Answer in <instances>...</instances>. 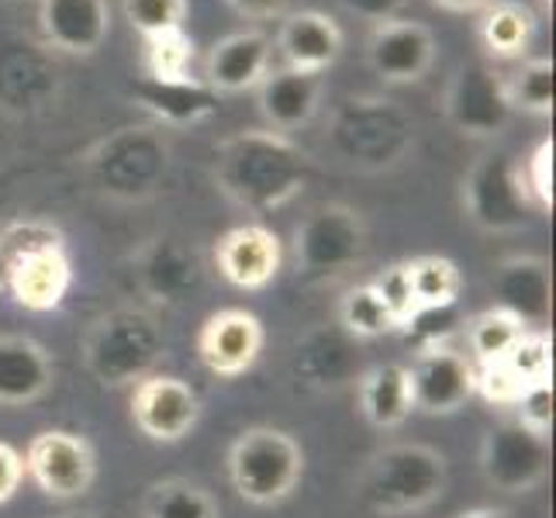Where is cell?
I'll return each instance as SVG.
<instances>
[{
	"label": "cell",
	"instance_id": "6da1fadb",
	"mask_svg": "<svg viewBox=\"0 0 556 518\" xmlns=\"http://www.w3.org/2000/svg\"><path fill=\"white\" fill-rule=\"evenodd\" d=\"M312 180V156L294 136L270 128L239 131L215 152V184L249 215H270L291 204Z\"/></svg>",
	"mask_w": 556,
	"mask_h": 518
},
{
	"label": "cell",
	"instance_id": "7a4b0ae2",
	"mask_svg": "<svg viewBox=\"0 0 556 518\" xmlns=\"http://www.w3.org/2000/svg\"><path fill=\"white\" fill-rule=\"evenodd\" d=\"M325 149L356 173L394 169L415 149V118L388 98H350L332 111Z\"/></svg>",
	"mask_w": 556,
	"mask_h": 518
},
{
	"label": "cell",
	"instance_id": "3957f363",
	"mask_svg": "<svg viewBox=\"0 0 556 518\" xmlns=\"http://www.w3.org/2000/svg\"><path fill=\"white\" fill-rule=\"evenodd\" d=\"M80 356L101 388H136L149 374H160L166 332L146 308H114L90 321Z\"/></svg>",
	"mask_w": 556,
	"mask_h": 518
},
{
	"label": "cell",
	"instance_id": "277c9868",
	"mask_svg": "<svg viewBox=\"0 0 556 518\" xmlns=\"http://www.w3.org/2000/svg\"><path fill=\"white\" fill-rule=\"evenodd\" d=\"M450 488V464L435 446L391 443L370 456L359 494L383 518L418 515L432 508Z\"/></svg>",
	"mask_w": 556,
	"mask_h": 518
},
{
	"label": "cell",
	"instance_id": "5b68a950",
	"mask_svg": "<svg viewBox=\"0 0 556 518\" xmlns=\"http://www.w3.org/2000/svg\"><path fill=\"white\" fill-rule=\"evenodd\" d=\"M304 477V450L298 439L274 426L245 429L228 450V481L253 508H277Z\"/></svg>",
	"mask_w": 556,
	"mask_h": 518
},
{
	"label": "cell",
	"instance_id": "8992f818",
	"mask_svg": "<svg viewBox=\"0 0 556 518\" xmlns=\"http://www.w3.org/2000/svg\"><path fill=\"white\" fill-rule=\"evenodd\" d=\"M464 218L484 236H515L526 232L540 215L522 184V163L505 149L481 152L459 187Z\"/></svg>",
	"mask_w": 556,
	"mask_h": 518
},
{
	"label": "cell",
	"instance_id": "52a82bcc",
	"mask_svg": "<svg viewBox=\"0 0 556 518\" xmlns=\"http://www.w3.org/2000/svg\"><path fill=\"white\" fill-rule=\"evenodd\" d=\"M367 222L350 204H318L304 215L291 239V263L304 280H329L356 270L367 260Z\"/></svg>",
	"mask_w": 556,
	"mask_h": 518
},
{
	"label": "cell",
	"instance_id": "ba28073f",
	"mask_svg": "<svg viewBox=\"0 0 556 518\" xmlns=\"http://www.w3.org/2000/svg\"><path fill=\"white\" fill-rule=\"evenodd\" d=\"M93 187L114 201H146L169 169V146L160 128H122L87 156Z\"/></svg>",
	"mask_w": 556,
	"mask_h": 518
},
{
	"label": "cell",
	"instance_id": "9c48e42d",
	"mask_svg": "<svg viewBox=\"0 0 556 518\" xmlns=\"http://www.w3.org/2000/svg\"><path fill=\"white\" fill-rule=\"evenodd\" d=\"M22 459L25 477L52 502H76L98 481V450L87 435L70 429L38 432Z\"/></svg>",
	"mask_w": 556,
	"mask_h": 518
},
{
	"label": "cell",
	"instance_id": "30bf717a",
	"mask_svg": "<svg viewBox=\"0 0 556 518\" xmlns=\"http://www.w3.org/2000/svg\"><path fill=\"white\" fill-rule=\"evenodd\" d=\"M443 118L464 139H497L511 122L502 73L488 63L459 66L443 90Z\"/></svg>",
	"mask_w": 556,
	"mask_h": 518
},
{
	"label": "cell",
	"instance_id": "8fae6325",
	"mask_svg": "<svg viewBox=\"0 0 556 518\" xmlns=\"http://www.w3.org/2000/svg\"><path fill=\"white\" fill-rule=\"evenodd\" d=\"M549 439L522 429L519 421H502L481 439V477L502 494H532L549 477Z\"/></svg>",
	"mask_w": 556,
	"mask_h": 518
},
{
	"label": "cell",
	"instance_id": "7c38bea8",
	"mask_svg": "<svg viewBox=\"0 0 556 518\" xmlns=\"http://www.w3.org/2000/svg\"><path fill=\"white\" fill-rule=\"evenodd\" d=\"M131 421L149 443L174 446L201 421V394L174 374H149L131 388Z\"/></svg>",
	"mask_w": 556,
	"mask_h": 518
},
{
	"label": "cell",
	"instance_id": "4fadbf2b",
	"mask_svg": "<svg viewBox=\"0 0 556 518\" xmlns=\"http://www.w3.org/2000/svg\"><path fill=\"white\" fill-rule=\"evenodd\" d=\"M435 35L429 25L412 22V17H391L380 22L367 35V66L391 87L421 84L435 66Z\"/></svg>",
	"mask_w": 556,
	"mask_h": 518
},
{
	"label": "cell",
	"instance_id": "5bb4252c",
	"mask_svg": "<svg viewBox=\"0 0 556 518\" xmlns=\"http://www.w3.org/2000/svg\"><path fill=\"white\" fill-rule=\"evenodd\" d=\"M283 242L263 222H245L228 228L215 242V270L225 283L239 291H263L283 270Z\"/></svg>",
	"mask_w": 556,
	"mask_h": 518
},
{
	"label": "cell",
	"instance_id": "9a60e30c",
	"mask_svg": "<svg viewBox=\"0 0 556 518\" xmlns=\"http://www.w3.org/2000/svg\"><path fill=\"white\" fill-rule=\"evenodd\" d=\"M263 321L245 308H225L207 315L198 332L201 367L218 380H236L256 367L263 353Z\"/></svg>",
	"mask_w": 556,
	"mask_h": 518
},
{
	"label": "cell",
	"instance_id": "2e32d148",
	"mask_svg": "<svg viewBox=\"0 0 556 518\" xmlns=\"http://www.w3.org/2000/svg\"><path fill=\"white\" fill-rule=\"evenodd\" d=\"M412 408L421 415H456L473 397V359L453 345L421 350L408 367Z\"/></svg>",
	"mask_w": 556,
	"mask_h": 518
},
{
	"label": "cell",
	"instance_id": "e0dca14e",
	"mask_svg": "<svg viewBox=\"0 0 556 518\" xmlns=\"http://www.w3.org/2000/svg\"><path fill=\"white\" fill-rule=\"evenodd\" d=\"M274 52H280L287 70L321 76L342 60V52H346V31H342V25L325 11H315V8L287 11L274 35Z\"/></svg>",
	"mask_w": 556,
	"mask_h": 518
},
{
	"label": "cell",
	"instance_id": "ac0fdd59",
	"mask_svg": "<svg viewBox=\"0 0 556 518\" xmlns=\"http://www.w3.org/2000/svg\"><path fill=\"white\" fill-rule=\"evenodd\" d=\"M274 38L263 28H242L218 38L204 55V87L222 93H245L256 90L260 80L274 66Z\"/></svg>",
	"mask_w": 556,
	"mask_h": 518
},
{
	"label": "cell",
	"instance_id": "d6986e66",
	"mask_svg": "<svg viewBox=\"0 0 556 518\" xmlns=\"http://www.w3.org/2000/svg\"><path fill=\"white\" fill-rule=\"evenodd\" d=\"M325 104V76L298 70H270L256 87V111L263 125L280 136H298L308 128Z\"/></svg>",
	"mask_w": 556,
	"mask_h": 518
},
{
	"label": "cell",
	"instance_id": "ffe728a7",
	"mask_svg": "<svg viewBox=\"0 0 556 518\" xmlns=\"http://www.w3.org/2000/svg\"><path fill=\"white\" fill-rule=\"evenodd\" d=\"M73 287V260H70V245L66 239L35 249L31 256L8 274V280L0 283V294L11 298L17 308L46 315L55 312L66 301Z\"/></svg>",
	"mask_w": 556,
	"mask_h": 518
},
{
	"label": "cell",
	"instance_id": "44dd1931",
	"mask_svg": "<svg viewBox=\"0 0 556 518\" xmlns=\"http://www.w3.org/2000/svg\"><path fill=\"white\" fill-rule=\"evenodd\" d=\"M494 308H505L519 318L526 329H543L553 312V270L543 256H508L497 263L491 277Z\"/></svg>",
	"mask_w": 556,
	"mask_h": 518
},
{
	"label": "cell",
	"instance_id": "7402d4cb",
	"mask_svg": "<svg viewBox=\"0 0 556 518\" xmlns=\"http://www.w3.org/2000/svg\"><path fill=\"white\" fill-rule=\"evenodd\" d=\"M46 46L66 55H98L111 35L108 0H38Z\"/></svg>",
	"mask_w": 556,
	"mask_h": 518
},
{
	"label": "cell",
	"instance_id": "603a6c76",
	"mask_svg": "<svg viewBox=\"0 0 556 518\" xmlns=\"http://www.w3.org/2000/svg\"><path fill=\"white\" fill-rule=\"evenodd\" d=\"M55 383V363L31 336H0V408H28Z\"/></svg>",
	"mask_w": 556,
	"mask_h": 518
},
{
	"label": "cell",
	"instance_id": "cb8c5ba5",
	"mask_svg": "<svg viewBox=\"0 0 556 518\" xmlns=\"http://www.w3.org/2000/svg\"><path fill=\"white\" fill-rule=\"evenodd\" d=\"M540 35V17L522 0H491L477 22V42L494 63H522Z\"/></svg>",
	"mask_w": 556,
	"mask_h": 518
},
{
	"label": "cell",
	"instance_id": "d4e9b609",
	"mask_svg": "<svg viewBox=\"0 0 556 518\" xmlns=\"http://www.w3.org/2000/svg\"><path fill=\"white\" fill-rule=\"evenodd\" d=\"M356 401L359 415L377 432H394L408 421L412 408V388H408V367L401 363H377L356 377Z\"/></svg>",
	"mask_w": 556,
	"mask_h": 518
},
{
	"label": "cell",
	"instance_id": "484cf974",
	"mask_svg": "<svg viewBox=\"0 0 556 518\" xmlns=\"http://www.w3.org/2000/svg\"><path fill=\"white\" fill-rule=\"evenodd\" d=\"M356 339H350L342 329L329 332L318 329L312 336H304L294 350V374L304 388L315 391H329V388H342L353 377V353Z\"/></svg>",
	"mask_w": 556,
	"mask_h": 518
},
{
	"label": "cell",
	"instance_id": "4316f807",
	"mask_svg": "<svg viewBox=\"0 0 556 518\" xmlns=\"http://www.w3.org/2000/svg\"><path fill=\"white\" fill-rule=\"evenodd\" d=\"M139 287L160 304H177L187 298V291H194V283L201 277V266L190 249H184L174 239H156L146 253L139 256Z\"/></svg>",
	"mask_w": 556,
	"mask_h": 518
},
{
	"label": "cell",
	"instance_id": "83f0119b",
	"mask_svg": "<svg viewBox=\"0 0 556 518\" xmlns=\"http://www.w3.org/2000/svg\"><path fill=\"white\" fill-rule=\"evenodd\" d=\"M136 101L160 125H194L218 108V93L204 87V80H139Z\"/></svg>",
	"mask_w": 556,
	"mask_h": 518
},
{
	"label": "cell",
	"instance_id": "f1b7e54d",
	"mask_svg": "<svg viewBox=\"0 0 556 518\" xmlns=\"http://www.w3.org/2000/svg\"><path fill=\"white\" fill-rule=\"evenodd\" d=\"M142 515L146 518H222V508L207 488L187 481V477H166V481L149 484Z\"/></svg>",
	"mask_w": 556,
	"mask_h": 518
},
{
	"label": "cell",
	"instance_id": "f546056e",
	"mask_svg": "<svg viewBox=\"0 0 556 518\" xmlns=\"http://www.w3.org/2000/svg\"><path fill=\"white\" fill-rule=\"evenodd\" d=\"M505 98L511 114L549 118L553 114V60L549 55H526L511 73H502Z\"/></svg>",
	"mask_w": 556,
	"mask_h": 518
},
{
	"label": "cell",
	"instance_id": "4dcf8cb0",
	"mask_svg": "<svg viewBox=\"0 0 556 518\" xmlns=\"http://www.w3.org/2000/svg\"><path fill=\"white\" fill-rule=\"evenodd\" d=\"M339 329L356 342H370L388 332H397V321L388 312V304L380 301L374 283H353L339 298Z\"/></svg>",
	"mask_w": 556,
	"mask_h": 518
},
{
	"label": "cell",
	"instance_id": "1f68e13d",
	"mask_svg": "<svg viewBox=\"0 0 556 518\" xmlns=\"http://www.w3.org/2000/svg\"><path fill=\"white\" fill-rule=\"evenodd\" d=\"M405 274L412 287L415 308H439V304H456L464 291V274L446 256H418L405 260Z\"/></svg>",
	"mask_w": 556,
	"mask_h": 518
},
{
	"label": "cell",
	"instance_id": "d6a6232c",
	"mask_svg": "<svg viewBox=\"0 0 556 518\" xmlns=\"http://www.w3.org/2000/svg\"><path fill=\"white\" fill-rule=\"evenodd\" d=\"M522 332H526V325L515 318L511 312L494 308V304H491L488 312L467 318V325H464L467 350H470L473 363H497L511 350L515 339H519Z\"/></svg>",
	"mask_w": 556,
	"mask_h": 518
},
{
	"label": "cell",
	"instance_id": "836d02e7",
	"mask_svg": "<svg viewBox=\"0 0 556 518\" xmlns=\"http://www.w3.org/2000/svg\"><path fill=\"white\" fill-rule=\"evenodd\" d=\"M467 315L456 304H439V308H415L405 321H401V336L408 345H415V353L435 350V345H450L456 332H464Z\"/></svg>",
	"mask_w": 556,
	"mask_h": 518
},
{
	"label": "cell",
	"instance_id": "e575fe53",
	"mask_svg": "<svg viewBox=\"0 0 556 518\" xmlns=\"http://www.w3.org/2000/svg\"><path fill=\"white\" fill-rule=\"evenodd\" d=\"M142 76L146 80H184L190 76V63H194V42L190 35L166 31L156 38H142Z\"/></svg>",
	"mask_w": 556,
	"mask_h": 518
},
{
	"label": "cell",
	"instance_id": "d590c367",
	"mask_svg": "<svg viewBox=\"0 0 556 518\" xmlns=\"http://www.w3.org/2000/svg\"><path fill=\"white\" fill-rule=\"evenodd\" d=\"M60 239H66V236L46 218H17V222L4 225L0 228V283H4L14 266L25 256H31L35 249L52 245Z\"/></svg>",
	"mask_w": 556,
	"mask_h": 518
},
{
	"label": "cell",
	"instance_id": "8d00e7d4",
	"mask_svg": "<svg viewBox=\"0 0 556 518\" xmlns=\"http://www.w3.org/2000/svg\"><path fill=\"white\" fill-rule=\"evenodd\" d=\"M502 367L529 388L535 380H553V339L546 329H526L511 350L497 359Z\"/></svg>",
	"mask_w": 556,
	"mask_h": 518
},
{
	"label": "cell",
	"instance_id": "74e56055",
	"mask_svg": "<svg viewBox=\"0 0 556 518\" xmlns=\"http://www.w3.org/2000/svg\"><path fill=\"white\" fill-rule=\"evenodd\" d=\"M128 28L142 38L180 31L187 22V0H122Z\"/></svg>",
	"mask_w": 556,
	"mask_h": 518
},
{
	"label": "cell",
	"instance_id": "f35d334b",
	"mask_svg": "<svg viewBox=\"0 0 556 518\" xmlns=\"http://www.w3.org/2000/svg\"><path fill=\"white\" fill-rule=\"evenodd\" d=\"M511 412L522 429L549 439V432H553V380H535L529 388H522V394L515 397Z\"/></svg>",
	"mask_w": 556,
	"mask_h": 518
},
{
	"label": "cell",
	"instance_id": "ab89813d",
	"mask_svg": "<svg viewBox=\"0 0 556 518\" xmlns=\"http://www.w3.org/2000/svg\"><path fill=\"white\" fill-rule=\"evenodd\" d=\"M522 184L535 211H553V139H543L522 160Z\"/></svg>",
	"mask_w": 556,
	"mask_h": 518
},
{
	"label": "cell",
	"instance_id": "60d3db41",
	"mask_svg": "<svg viewBox=\"0 0 556 518\" xmlns=\"http://www.w3.org/2000/svg\"><path fill=\"white\" fill-rule=\"evenodd\" d=\"M473 394L484 397L494 408H511L515 397L522 394V383L502 363H473Z\"/></svg>",
	"mask_w": 556,
	"mask_h": 518
},
{
	"label": "cell",
	"instance_id": "b9f144b4",
	"mask_svg": "<svg viewBox=\"0 0 556 518\" xmlns=\"http://www.w3.org/2000/svg\"><path fill=\"white\" fill-rule=\"evenodd\" d=\"M374 291L380 294V301L388 304V312L394 315L397 329L415 312V301H412V287H408V274H405V263H394L388 270H380L374 280Z\"/></svg>",
	"mask_w": 556,
	"mask_h": 518
},
{
	"label": "cell",
	"instance_id": "7bdbcfd3",
	"mask_svg": "<svg viewBox=\"0 0 556 518\" xmlns=\"http://www.w3.org/2000/svg\"><path fill=\"white\" fill-rule=\"evenodd\" d=\"M339 8L359 17V22L380 25V22H391V17H401V11L408 8V0H339Z\"/></svg>",
	"mask_w": 556,
	"mask_h": 518
},
{
	"label": "cell",
	"instance_id": "ee69618b",
	"mask_svg": "<svg viewBox=\"0 0 556 518\" xmlns=\"http://www.w3.org/2000/svg\"><path fill=\"white\" fill-rule=\"evenodd\" d=\"M25 484V459L11 443H0V505H8L11 497Z\"/></svg>",
	"mask_w": 556,
	"mask_h": 518
},
{
	"label": "cell",
	"instance_id": "f6af8a7d",
	"mask_svg": "<svg viewBox=\"0 0 556 518\" xmlns=\"http://www.w3.org/2000/svg\"><path fill=\"white\" fill-rule=\"evenodd\" d=\"M225 4L232 8L239 17H245V22L263 25V22H280L291 0H225Z\"/></svg>",
	"mask_w": 556,
	"mask_h": 518
},
{
	"label": "cell",
	"instance_id": "bcb514c9",
	"mask_svg": "<svg viewBox=\"0 0 556 518\" xmlns=\"http://www.w3.org/2000/svg\"><path fill=\"white\" fill-rule=\"evenodd\" d=\"M432 4L453 14H477V11H484L491 0H432Z\"/></svg>",
	"mask_w": 556,
	"mask_h": 518
},
{
	"label": "cell",
	"instance_id": "7dc6e473",
	"mask_svg": "<svg viewBox=\"0 0 556 518\" xmlns=\"http://www.w3.org/2000/svg\"><path fill=\"white\" fill-rule=\"evenodd\" d=\"M456 518H508V511H502V508H470V511H459Z\"/></svg>",
	"mask_w": 556,
	"mask_h": 518
},
{
	"label": "cell",
	"instance_id": "c3c4849f",
	"mask_svg": "<svg viewBox=\"0 0 556 518\" xmlns=\"http://www.w3.org/2000/svg\"><path fill=\"white\" fill-rule=\"evenodd\" d=\"M55 518H101V515H93V511H63V515H55Z\"/></svg>",
	"mask_w": 556,
	"mask_h": 518
}]
</instances>
